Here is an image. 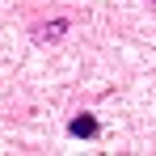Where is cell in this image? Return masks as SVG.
Instances as JSON below:
<instances>
[{"label": "cell", "instance_id": "obj_1", "mask_svg": "<svg viewBox=\"0 0 156 156\" xmlns=\"http://www.w3.org/2000/svg\"><path fill=\"white\" fill-rule=\"evenodd\" d=\"M68 131H72V135H76V139H93V135H97V118H89V114H80V118H72V122H68Z\"/></svg>", "mask_w": 156, "mask_h": 156}, {"label": "cell", "instance_id": "obj_2", "mask_svg": "<svg viewBox=\"0 0 156 156\" xmlns=\"http://www.w3.org/2000/svg\"><path fill=\"white\" fill-rule=\"evenodd\" d=\"M63 34H68V21H51V26L38 30L34 38H38V42H55V38H63Z\"/></svg>", "mask_w": 156, "mask_h": 156}]
</instances>
